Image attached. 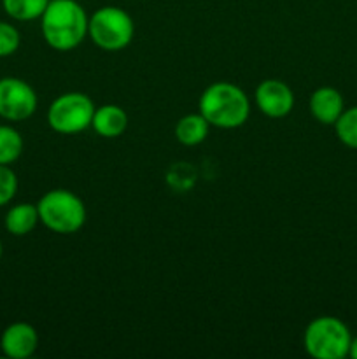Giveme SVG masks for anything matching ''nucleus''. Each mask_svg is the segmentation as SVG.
I'll list each match as a JSON object with an SVG mask.
<instances>
[{
    "label": "nucleus",
    "mask_w": 357,
    "mask_h": 359,
    "mask_svg": "<svg viewBox=\"0 0 357 359\" xmlns=\"http://www.w3.org/2000/svg\"><path fill=\"white\" fill-rule=\"evenodd\" d=\"M18 191V177L9 165H0V207L7 205Z\"/></svg>",
    "instance_id": "nucleus-18"
},
{
    "label": "nucleus",
    "mask_w": 357,
    "mask_h": 359,
    "mask_svg": "<svg viewBox=\"0 0 357 359\" xmlns=\"http://www.w3.org/2000/svg\"><path fill=\"white\" fill-rule=\"evenodd\" d=\"M23 153V137L16 128L0 125V165H10Z\"/></svg>",
    "instance_id": "nucleus-15"
},
{
    "label": "nucleus",
    "mask_w": 357,
    "mask_h": 359,
    "mask_svg": "<svg viewBox=\"0 0 357 359\" xmlns=\"http://www.w3.org/2000/svg\"><path fill=\"white\" fill-rule=\"evenodd\" d=\"M210 125L202 114H186L175 125V139L182 146L195 147L200 146L209 137Z\"/></svg>",
    "instance_id": "nucleus-12"
},
{
    "label": "nucleus",
    "mask_w": 357,
    "mask_h": 359,
    "mask_svg": "<svg viewBox=\"0 0 357 359\" xmlns=\"http://www.w3.org/2000/svg\"><path fill=\"white\" fill-rule=\"evenodd\" d=\"M91 128L97 132V135L104 137V139H118L128 128V114L119 105H100V107L94 109Z\"/></svg>",
    "instance_id": "nucleus-11"
},
{
    "label": "nucleus",
    "mask_w": 357,
    "mask_h": 359,
    "mask_svg": "<svg viewBox=\"0 0 357 359\" xmlns=\"http://www.w3.org/2000/svg\"><path fill=\"white\" fill-rule=\"evenodd\" d=\"M336 137L350 149H357V105L345 109L335 123Z\"/></svg>",
    "instance_id": "nucleus-16"
},
{
    "label": "nucleus",
    "mask_w": 357,
    "mask_h": 359,
    "mask_svg": "<svg viewBox=\"0 0 357 359\" xmlns=\"http://www.w3.org/2000/svg\"><path fill=\"white\" fill-rule=\"evenodd\" d=\"M38 98L34 88L18 77L0 79V118L24 121L37 111Z\"/></svg>",
    "instance_id": "nucleus-7"
},
{
    "label": "nucleus",
    "mask_w": 357,
    "mask_h": 359,
    "mask_svg": "<svg viewBox=\"0 0 357 359\" xmlns=\"http://www.w3.org/2000/svg\"><path fill=\"white\" fill-rule=\"evenodd\" d=\"M88 35L102 51H122L132 44L135 23L121 7L105 6L94 11L88 21Z\"/></svg>",
    "instance_id": "nucleus-5"
},
{
    "label": "nucleus",
    "mask_w": 357,
    "mask_h": 359,
    "mask_svg": "<svg viewBox=\"0 0 357 359\" xmlns=\"http://www.w3.org/2000/svg\"><path fill=\"white\" fill-rule=\"evenodd\" d=\"M20 42L21 37L18 28L6 21H0V58L14 55L20 48Z\"/></svg>",
    "instance_id": "nucleus-17"
},
{
    "label": "nucleus",
    "mask_w": 357,
    "mask_h": 359,
    "mask_svg": "<svg viewBox=\"0 0 357 359\" xmlns=\"http://www.w3.org/2000/svg\"><path fill=\"white\" fill-rule=\"evenodd\" d=\"M259 111L273 119L286 118L294 109V93L287 83L280 79H265L254 91Z\"/></svg>",
    "instance_id": "nucleus-8"
},
{
    "label": "nucleus",
    "mask_w": 357,
    "mask_h": 359,
    "mask_svg": "<svg viewBox=\"0 0 357 359\" xmlns=\"http://www.w3.org/2000/svg\"><path fill=\"white\" fill-rule=\"evenodd\" d=\"M94 104L88 95L79 91L59 95L48 109V125L62 135H76L91 126Z\"/></svg>",
    "instance_id": "nucleus-6"
},
{
    "label": "nucleus",
    "mask_w": 357,
    "mask_h": 359,
    "mask_svg": "<svg viewBox=\"0 0 357 359\" xmlns=\"http://www.w3.org/2000/svg\"><path fill=\"white\" fill-rule=\"evenodd\" d=\"M38 210L34 203H18L6 214V230L14 237H24L38 223Z\"/></svg>",
    "instance_id": "nucleus-13"
},
{
    "label": "nucleus",
    "mask_w": 357,
    "mask_h": 359,
    "mask_svg": "<svg viewBox=\"0 0 357 359\" xmlns=\"http://www.w3.org/2000/svg\"><path fill=\"white\" fill-rule=\"evenodd\" d=\"M49 0H2L7 16L16 21H34L42 16Z\"/></svg>",
    "instance_id": "nucleus-14"
},
{
    "label": "nucleus",
    "mask_w": 357,
    "mask_h": 359,
    "mask_svg": "<svg viewBox=\"0 0 357 359\" xmlns=\"http://www.w3.org/2000/svg\"><path fill=\"white\" fill-rule=\"evenodd\" d=\"M2 255H4V248H2V242H0V259H2Z\"/></svg>",
    "instance_id": "nucleus-20"
},
{
    "label": "nucleus",
    "mask_w": 357,
    "mask_h": 359,
    "mask_svg": "<svg viewBox=\"0 0 357 359\" xmlns=\"http://www.w3.org/2000/svg\"><path fill=\"white\" fill-rule=\"evenodd\" d=\"M352 333L332 316H321L308 323L303 335L304 351L315 359H343L349 356Z\"/></svg>",
    "instance_id": "nucleus-4"
},
{
    "label": "nucleus",
    "mask_w": 357,
    "mask_h": 359,
    "mask_svg": "<svg viewBox=\"0 0 357 359\" xmlns=\"http://www.w3.org/2000/svg\"><path fill=\"white\" fill-rule=\"evenodd\" d=\"M38 219L58 235L77 233L86 223V205L69 189H51L37 203Z\"/></svg>",
    "instance_id": "nucleus-3"
},
{
    "label": "nucleus",
    "mask_w": 357,
    "mask_h": 359,
    "mask_svg": "<svg viewBox=\"0 0 357 359\" xmlns=\"http://www.w3.org/2000/svg\"><path fill=\"white\" fill-rule=\"evenodd\" d=\"M349 356L357 359V337H352V342H350V351Z\"/></svg>",
    "instance_id": "nucleus-19"
},
{
    "label": "nucleus",
    "mask_w": 357,
    "mask_h": 359,
    "mask_svg": "<svg viewBox=\"0 0 357 359\" xmlns=\"http://www.w3.org/2000/svg\"><path fill=\"white\" fill-rule=\"evenodd\" d=\"M88 21L86 11L76 0H49L41 16L42 37L55 51H72L86 39Z\"/></svg>",
    "instance_id": "nucleus-1"
},
{
    "label": "nucleus",
    "mask_w": 357,
    "mask_h": 359,
    "mask_svg": "<svg viewBox=\"0 0 357 359\" xmlns=\"http://www.w3.org/2000/svg\"><path fill=\"white\" fill-rule=\"evenodd\" d=\"M200 114L210 126L223 130L240 128L251 116V102L240 86L219 81L203 90L198 102Z\"/></svg>",
    "instance_id": "nucleus-2"
},
{
    "label": "nucleus",
    "mask_w": 357,
    "mask_h": 359,
    "mask_svg": "<svg viewBox=\"0 0 357 359\" xmlns=\"http://www.w3.org/2000/svg\"><path fill=\"white\" fill-rule=\"evenodd\" d=\"M308 107H310V114L314 116L315 121H318L321 125L335 126L342 112L345 111V102L336 88L322 86L312 93Z\"/></svg>",
    "instance_id": "nucleus-10"
},
{
    "label": "nucleus",
    "mask_w": 357,
    "mask_h": 359,
    "mask_svg": "<svg viewBox=\"0 0 357 359\" xmlns=\"http://www.w3.org/2000/svg\"><path fill=\"white\" fill-rule=\"evenodd\" d=\"M38 347V333L28 323H13L7 326L0 339V349L10 359L34 356Z\"/></svg>",
    "instance_id": "nucleus-9"
}]
</instances>
